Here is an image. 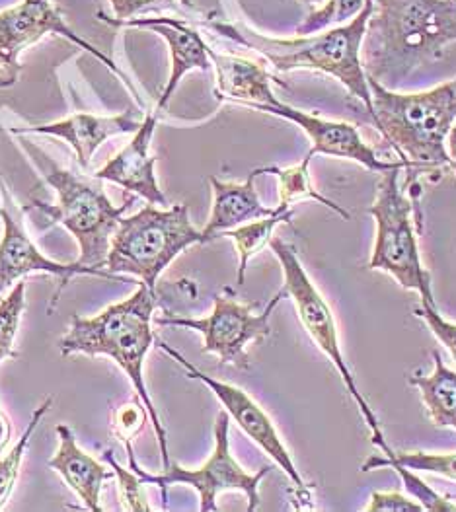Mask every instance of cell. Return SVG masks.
I'll return each mask as SVG.
<instances>
[{
	"instance_id": "1",
	"label": "cell",
	"mask_w": 456,
	"mask_h": 512,
	"mask_svg": "<svg viewBox=\"0 0 456 512\" xmlns=\"http://www.w3.org/2000/svg\"><path fill=\"white\" fill-rule=\"evenodd\" d=\"M456 41V0H375L361 43L367 78L398 86L421 67L445 59Z\"/></svg>"
},
{
	"instance_id": "2",
	"label": "cell",
	"mask_w": 456,
	"mask_h": 512,
	"mask_svg": "<svg viewBox=\"0 0 456 512\" xmlns=\"http://www.w3.org/2000/svg\"><path fill=\"white\" fill-rule=\"evenodd\" d=\"M154 308L156 294L141 283L139 289L129 298L104 308L92 318L73 316L69 330L59 339V351L63 357H108L125 372L137 396L149 411V419L162 454V470H166L172 462L168 450V435L152 403L143 374L147 353L156 341L152 330Z\"/></svg>"
},
{
	"instance_id": "3",
	"label": "cell",
	"mask_w": 456,
	"mask_h": 512,
	"mask_svg": "<svg viewBox=\"0 0 456 512\" xmlns=\"http://www.w3.org/2000/svg\"><path fill=\"white\" fill-rule=\"evenodd\" d=\"M373 6L375 0H365L363 10L351 22L324 34L299 36L295 39H273L254 30H238L236 26L219 22L209 26L221 36L256 49L277 73L306 69L334 76L353 98L363 102L367 113L373 115V96L361 63V43L367 22L373 14Z\"/></svg>"
},
{
	"instance_id": "4",
	"label": "cell",
	"mask_w": 456,
	"mask_h": 512,
	"mask_svg": "<svg viewBox=\"0 0 456 512\" xmlns=\"http://www.w3.org/2000/svg\"><path fill=\"white\" fill-rule=\"evenodd\" d=\"M373 96V121L400 160L414 172L453 168L447 137L456 123V76L431 90L402 94L367 78Z\"/></svg>"
},
{
	"instance_id": "5",
	"label": "cell",
	"mask_w": 456,
	"mask_h": 512,
	"mask_svg": "<svg viewBox=\"0 0 456 512\" xmlns=\"http://www.w3.org/2000/svg\"><path fill=\"white\" fill-rule=\"evenodd\" d=\"M195 244H201V230L191 224L186 203L168 209L149 203L139 213L119 220L104 269L114 275H133L154 291L172 261Z\"/></svg>"
},
{
	"instance_id": "6",
	"label": "cell",
	"mask_w": 456,
	"mask_h": 512,
	"mask_svg": "<svg viewBox=\"0 0 456 512\" xmlns=\"http://www.w3.org/2000/svg\"><path fill=\"white\" fill-rule=\"evenodd\" d=\"M43 178L57 193L55 205L34 201V209L51 224L65 226L80 248L78 263L104 269L110 244L119 220L127 213L133 197L123 205H114L100 183L88 182L69 170H61L51 160H43Z\"/></svg>"
},
{
	"instance_id": "7",
	"label": "cell",
	"mask_w": 456,
	"mask_h": 512,
	"mask_svg": "<svg viewBox=\"0 0 456 512\" xmlns=\"http://www.w3.org/2000/svg\"><path fill=\"white\" fill-rule=\"evenodd\" d=\"M398 178L400 168L380 174L377 197L369 207L377 222V238L367 269L388 273L402 289L419 293L421 302L435 304L431 273L419 256L418 232L414 230L418 203L406 197Z\"/></svg>"
},
{
	"instance_id": "8",
	"label": "cell",
	"mask_w": 456,
	"mask_h": 512,
	"mask_svg": "<svg viewBox=\"0 0 456 512\" xmlns=\"http://www.w3.org/2000/svg\"><path fill=\"white\" fill-rule=\"evenodd\" d=\"M269 248L279 259V265H281V271H283V281H285L283 291L295 302V308H297V314H299V320H301L304 330L310 335L314 345L332 361V365L336 366V370L340 372L343 386L347 388L349 396L357 403L367 427L371 429L373 444L379 448L386 458H392L394 450L388 446V442L384 439L379 417L373 411L371 403L367 402V398L363 396V392H359V388L355 384V378H353V372H351V368L343 357L338 324H336L332 308L328 306L326 298L322 296L318 287L308 277V273L304 271L303 263H301V259L297 256V252L291 244L273 236L271 242H269Z\"/></svg>"
},
{
	"instance_id": "9",
	"label": "cell",
	"mask_w": 456,
	"mask_h": 512,
	"mask_svg": "<svg viewBox=\"0 0 456 512\" xmlns=\"http://www.w3.org/2000/svg\"><path fill=\"white\" fill-rule=\"evenodd\" d=\"M228 431H230V415L227 411H219L213 435H215V448L207 462L195 470H188L180 466L178 462H170V466L158 474L152 476L147 474L139 464L133 466L131 470L141 477L145 485H156L162 491V501L166 507L168 499V489L172 485H190L197 495H199V511L215 512L219 511L217 499L221 493L227 491H240L248 499V512L258 511L260 509V483L262 479L271 472L269 466H264L256 474H248L232 456L230 452V440H228Z\"/></svg>"
},
{
	"instance_id": "10",
	"label": "cell",
	"mask_w": 456,
	"mask_h": 512,
	"mask_svg": "<svg viewBox=\"0 0 456 512\" xmlns=\"http://www.w3.org/2000/svg\"><path fill=\"white\" fill-rule=\"evenodd\" d=\"M287 294L281 289L267 302L264 312L256 314V302H240L227 289L213 300V310L205 318H154V326L184 328L203 335V353L215 355L221 365L250 368L246 349L260 343L271 333V314Z\"/></svg>"
},
{
	"instance_id": "11",
	"label": "cell",
	"mask_w": 456,
	"mask_h": 512,
	"mask_svg": "<svg viewBox=\"0 0 456 512\" xmlns=\"http://www.w3.org/2000/svg\"><path fill=\"white\" fill-rule=\"evenodd\" d=\"M158 349H162L170 359H174L178 365L186 370V376L191 380H199L201 384H205L215 396L217 400L223 403L225 411L230 415V419H234V423L242 429V433L256 442L267 456L285 472V476L291 479L293 487L297 489V497L301 499V503L308 505L312 503V495L308 485L304 483L301 472L297 470L285 442L279 437L273 421L269 419L264 407H260V403L256 402L248 392H244L238 386H232L227 382H221L205 372H201L195 365H191L190 361L176 351L174 347H170L164 341H158Z\"/></svg>"
},
{
	"instance_id": "12",
	"label": "cell",
	"mask_w": 456,
	"mask_h": 512,
	"mask_svg": "<svg viewBox=\"0 0 456 512\" xmlns=\"http://www.w3.org/2000/svg\"><path fill=\"white\" fill-rule=\"evenodd\" d=\"M0 219H2V238H0V296L10 291L18 281L32 273H45L59 279V289L53 294L51 306L57 302L59 291L69 285V281L76 275H88V277H100L110 281H125L123 275H114L108 269L98 267H86L75 263H57L49 257L43 256L38 246L30 240L28 232L22 226V220L16 215V203L8 191V185L0 176Z\"/></svg>"
},
{
	"instance_id": "13",
	"label": "cell",
	"mask_w": 456,
	"mask_h": 512,
	"mask_svg": "<svg viewBox=\"0 0 456 512\" xmlns=\"http://www.w3.org/2000/svg\"><path fill=\"white\" fill-rule=\"evenodd\" d=\"M49 34L63 36L71 43H75L76 47L84 49L86 53H92L96 59L108 65L119 78H123L135 94V98L141 102L125 73L117 69V65L108 55H104L92 43L75 34L51 0H20L12 8L0 12V65L8 73V78L18 80L20 53L30 49L41 37Z\"/></svg>"
},
{
	"instance_id": "14",
	"label": "cell",
	"mask_w": 456,
	"mask_h": 512,
	"mask_svg": "<svg viewBox=\"0 0 456 512\" xmlns=\"http://www.w3.org/2000/svg\"><path fill=\"white\" fill-rule=\"evenodd\" d=\"M250 108L297 123L312 143V148L308 152L310 156L326 154V156H336V158H343V160H353V162L365 166L367 170L379 172V174L386 172V170H394V168H400V170L406 168L408 172H414V168L404 160H398V162L380 160L377 152L363 141L357 127L351 125V123L328 121V119L310 115L306 111L295 110V108H291V106H287L279 100L266 104V106L256 104V106H250Z\"/></svg>"
},
{
	"instance_id": "15",
	"label": "cell",
	"mask_w": 456,
	"mask_h": 512,
	"mask_svg": "<svg viewBox=\"0 0 456 512\" xmlns=\"http://www.w3.org/2000/svg\"><path fill=\"white\" fill-rule=\"evenodd\" d=\"M98 20L115 26V28H149L154 34L166 39L170 55H172V71L166 82V88L162 90L156 113L164 110L178 90L182 78L191 71H203L207 73L213 65L209 59V45L203 41L201 34L186 24L184 20L174 18H129V20H115L108 18L104 12H98Z\"/></svg>"
},
{
	"instance_id": "16",
	"label": "cell",
	"mask_w": 456,
	"mask_h": 512,
	"mask_svg": "<svg viewBox=\"0 0 456 512\" xmlns=\"http://www.w3.org/2000/svg\"><path fill=\"white\" fill-rule=\"evenodd\" d=\"M158 125V113L149 111L141 127L135 131V137L115 154L108 164H104L94 178L100 182H110L123 187L129 193H135L149 201L151 205L166 207V195L162 193L154 164L156 158L151 154L152 137Z\"/></svg>"
},
{
	"instance_id": "17",
	"label": "cell",
	"mask_w": 456,
	"mask_h": 512,
	"mask_svg": "<svg viewBox=\"0 0 456 512\" xmlns=\"http://www.w3.org/2000/svg\"><path fill=\"white\" fill-rule=\"evenodd\" d=\"M141 119L135 117L133 111L121 113V115H110V117H100V115H90V113H76L67 119L47 123V125H34V127H20V129H10L12 135H49L63 139L69 143L75 150L76 160L80 168L88 170L92 164V158L96 150L102 147L108 139L117 137V135H127L135 133L141 127Z\"/></svg>"
},
{
	"instance_id": "18",
	"label": "cell",
	"mask_w": 456,
	"mask_h": 512,
	"mask_svg": "<svg viewBox=\"0 0 456 512\" xmlns=\"http://www.w3.org/2000/svg\"><path fill=\"white\" fill-rule=\"evenodd\" d=\"M55 433L59 437V446L53 458L47 462V466L65 479L69 489L88 511H102L100 495L104 483L115 476L114 470L106 468L96 458L86 454L78 446L75 433L69 425H57Z\"/></svg>"
},
{
	"instance_id": "19",
	"label": "cell",
	"mask_w": 456,
	"mask_h": 512,
	"mask_svg": "<svg viewBox=\"0 0 456 512\" xmlns=\"http://www.w3.org/2000/svg\"><path fill=\"white\" fill-rule=\"evenodd\" d=\"M258 176V170H254L244 183L221 182L215 176L209 178L213 205L209 220L201 230V244H207L246 222L271 217L275 213V209H269L260 201L254 185Z\"/></svg>"
},
{
	"instance_id": "20",
	"label": "cell",
	"mask_w": 456,
	"mask_h": 512,
	"mask_svg": "<svg viewBox=\"0 0 456 512\" xmlns=\"http://www.w3.org/2000/svg\"><path fill=\"white\" fill-rule=\"evenodd\" d=\"M209 59L215 67V94L219 100L238 102L246 108L256 104L266 106L277 100L271 90L273 78L264 63L232 53H217L211 47Z\"/></svg>"
},
{
	"instance_id": "21",
	"label": "cell",
	"mask_w": 456,
	"mask_h": 512,
	"mask_svg": "<svg viewBox=\"0 0 456 512\" xmlns=\"http://www.w3.org/2000/svg\"><path fill=\"white\" fill-rule=\"evenodd\" d=\"M408 382L418 388L431 423L456 431V372L443 363L441 355L433 353V370L429 374L418 368Z\"/></svg>"
},
{
	"instance_id": "22",
	"label": "cell",
	"mask_w": 456,
	"mask_h": 512,
	"mask_svg": "<svg viewBox=\"0 0 456 512\" xmlns=\"http://www.w3.org/2000/svg\"><path fill=\"white\" fill-rule=\"evenodd\" d=\"M293 215H295L293 209H287L285 205H277L275 213L271 217L246 222V224H242L238 228H232V230L223 234L234 242L236 252H238V259H240V263H238V285H244L246 269H248V263L252 261V257L258 256L266 246H269L275 228L283 222H291Z\"/></svg>"
},
{
	"instance_id": "23",
	"label": "cell",
	"mask_w": 456,
	"mask_h": 512,
	"mask_svg": "<svg viewBox=\"0 0 456 512\" xmlns=\"http://www.w3.org/2000/svg\"><path fill=\"white\" fill-rule=\"evenodd\" d=\"M312 156L306 154L301 164L291 166V168H277V166H269V168H258V174H275L279 180V205H285L287 209L293 207V203L301 201V199H314L320 205L332 209L334 213H338L343 220L351 219L349 211H345L338 203H334L332 199L324 197L310 180V166Z\"/></svg>"
},
{
	"instance_id": "24",
	"label": "cell",
	"mask_w": 456,
	"mask_h": 512,
	"mask_svg": "<svg viewBox=\"0 0 456 512\" xmlns=\"http://www.w3.org/2000/svg\"><path fill=\"white\" fill-rule=\"evenodd\" d=\"M53 400H55L53 396H47L43 402L39 403V407L32 413L30 425L26 427L22 437L14 442V446L6 454L0 456V511L6 507V503L10 501V497L14 493V487H16L18 477H20V470H22V462H24V454L28 450V444L34 437L41 419L53 407Z\"/></svg>"
},
{
	"instance_id": "25",
	"label": "cell",
	"mask_w": 456,
	"mask_h": 512,
	"mask_svg": "<svg viewBox=\"0 0 456 512\" xmlns=\"http://www.w3.org/2000/svg\"><path fill=\"white\" fill-rule=\"evenodd\" d=\"M379 468H394V472L400 476L404 489L410 493L412 499H416L419 505L423 507V511L429 512H456V503H453L449 497L437 493L433 487H429V483H425L421 477L414 472L408 470L400 464L388 462L386 458H379V456H371L363 466L361 472H373Z\"/></svg>"
},
{
	"instance_id": "26",
	"label": "cell",
	"mask_w": 456,
	"mask_h": 512,
	"mask_svg": "<svg viewBox=\"0 0 456 512\" xmlns=\"http://www.w3.org/2000/svg\"><path fill=\"white\" fill-rule=\"evenodd\" d=\"M26 310V281H18L10 291L0 296V363L4 359H16L14 349L20 330L22 314Z\"/></svg>"
},
{
	"instance_id": "27",
	"label": "cell",
	"mask_w": 456,
	"mask_h": 512,
	"mask_svg": "<svg viewBox=\"0 0 456 512\" xmlns=\"http://www.w3.org/2000/svg\"><path fill=\"white\" fill-rule=\"evenodd\" d=\"M363 4V0H326L304 18L297 34L312 36L326 28H340L343 22H351L363 10Z\"/></svg>"
},
{
	"instance_id": "28",
	"label": "cell",
	"mask_w": 456,
	"mask_h": 512,
	"mask_svg": "<svg viewBox=\"0 0 456 512\" xmlns=\"http://www.w3.org/2000/svg\"><path fill=\"white\" fill-rule=\"evenodd\" d=\"M386 460L414 472L435 474L456 481V452H394V456Z\"/></svg>"
},
{
	"instance_id": "29",
	"label": "cell",
	"mask_w": 456,
	"mask_h": 512,
	"mask_svg": "<svg viewBox=\"0 0 456 512\" xmlns=\"http://www.w3.org/2000/svg\"><path fill=\"white\" fill-rule=\"evenodd\" d=\"M106 460L110 462V468L114 470L115 477L119 481V491H121V499L125 501V507L129 511H151L149 503H147V497H145V491H143V481L141 477L137 476L131 468H123L117 460L114 458V452L112 450H106L104 452Z\"/></svg>"
},
{
	"instance_id": "30",
	"label": "cell",
	"mask_w": 456,
	"mask_h": 512,
	"mask_svg": "<svg viewBox=\"0 0 456 512\" xmlns=\"http://www.w3.org/2000/svg\"><path fill=\"white\" fill-rule=\"evenodd\" d=\"M147 417H149V411L139 396L127 405L117 407L114 417H112V429H114L115 437L123 444H133V439L143 429V421H147Z\"/></svg>"
},
{
	"instance_id": "31",
	"label": "cell",
	"mask_w": 456,
	"mask_h": 512,
	"mask_svg": "<svg viewBox=\"0 0 456 512\" xmlns=\"http://www.w3.org/2000/svg\"><path fill=\"white\" fill-rule=\"evenodd\" d=\"M414 314L425 322V326L431 330V333L437 337V341L453 355V359L456 361V324L445 320L439 314L437 304L421 302V306L414 308Z\"/></svg>"
},
{
	"instance_id": "32",
	"label": "cell",
	"mask_w": 456,
	"mask_h": 512,
	"mask_svg": "<svg viewBox=\"0 0 456 512\" xmlns=\"http://www.w3.org/2000/svg\"><path fill=\"white\" fill-rule=\"evenodd\" d=\"M367 512H423V507L416 499L404 497L398 491L392 493H379L371 495V503L365 507Z\"/></svg>"
},
{
	"instance_id": "33",
	"label": "cell",
	"mask_w": 456,
	"mask_h": 512,
	"mask_svg": "<svg viewBox=\"0 0 456 512\" xmlns=\"http://www.w3.org/2000/svg\"><path fill=\"white\" fill-rule=\"evenodd\" d=\"M110 4L114 8L115 20H129L131 16L149 8L152 4H170L178 8L174 0H110Z\"/></svg>"
},
{
	"instance_id": "34",
	"label": "cell",
	"mask_w": 456,
	"mask_h": 512,
	"mask_svg": "<svg viewBox=\"0 0 456 512\" xmlns=\"http://www.w3.org/2000/svg\"><path fill=\"white\" fill-rule=\"evenodd\" d=\"M447 152H449V156H451V160H453V170H455L456 176V123L455 127L451 129L449 137H447Z\"/></svg>"
},
{
	"instance_id": "35",
	"label": "cell",
	"mask_w": 456,
	"mask_h": 512,
	"mask_svg": "<svg viewBox=\"0 0 456 512\" xmlns=\"http://www.w3.org/2000/svg\"><path fill=\"white\" fill-rule=\"evenodd\" d=\"M299 2H303L304 6H308V8L314 10V8H318L320 4H324L326 0H299Z\"/></svg>"
},
{
	"instance_id": "36",
	"label": "cell",
	"mask_w": 456,
	"mask_h": 512,
	"mask_svg": "<svg viewBox=\"0 0 456 512\" xmlns=\"http://www.w3.org/2000/svg\"><path fill=\"white\" fill-rule=\"evenodd\" d=\"M18 80H12V78H0V88H8V86H14Z\"/></svg>"
}]
</instances>
